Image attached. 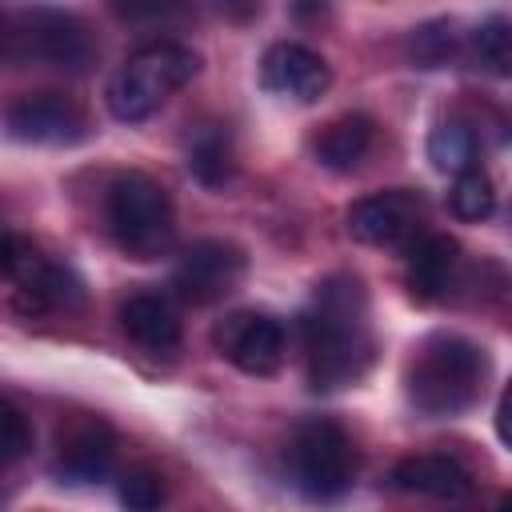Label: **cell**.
<instances>
[{
    "label": "cell",
    "mask_w": 512,
    "mask_h": 512,
    "mask_svg": "<svg viewBox=\"0 0 512 512\" xmlns=\"http://www.w3.org/2000/svg\"><path fill=\"white\" fill-rule=\"evenodd\" d=\"M308 384L316 392H336L356 384L372 364V320L368 292L352 272H332L316 284L312 304L300 320Z\"/></svg>",
    "instance_id": "cell-1"
},
{
    "label": "cell",
    "mask_w": 512,
    "mask_h": 512,
    "mask_svg": "<svg viewBox=\"0 0 512 512\" xmlns=\"http://www.w3.org/2000/svg\"><path fill=\"white\" fill-rule=\"evenodd\" d=\"M408 400L420 416L444 420L468 412L488 384V352L456 332L428 336L408 364Z\"/></svg>",
    "instance_id": "cell-2"
},
{
    "label": "cell",
    "mask_w": 512,
    "mask_h": 512,
    "mask_svg": "<svg viewBox=\"0 0 512 512\" xmlns=\"http://www.w3.org/2000/svg\"><path fill=\"white\" fill-rule=\"evenodd\" d=\"M96 60V40L76 12L32 4L0 8V64H48L84 72Z\"/></svg>",
    "instance_id": "cell-3"
},
{
    "label": "cell",
    "mask_w": 512,
    "mask_h": 512,
    "mask_svg": "<svg viewBox=\"0 0 512 512\" xmlns=\"http://www.w3.org/2000/svg\"><path fill=\"white\" fill-rule=\"evenodd\" d=\"M200 72V56L188 48V44H176V40H156L140 52H132L116 76L108 80V108L116 120H144L152 116L172 92H180L192 76Z\"/></svg>",
    "instance_id": "cell-4"
},
{
    "label": "cell",
    "mask_w": 512,
    "mask_h": 512,
    "mask_svg": "<svg viewBox=\"0 0 512 512\" xmlns=\"http://www.w3.org/2000/svg\"><path fill=\"white\" fill-rule=\"evenodd\" d=\"M104 216H108L112 240L136 260H156L172 248V236H176L172 200L144 172H124L112 180Z\"/></svg>",
    "instance_id": "cell-5"
},
{
    "label": "cell",
    "mask_w": 512,
    "mask_h": 512,
    "mask_svg": "<svg viewBox=\"0 0 512 512\" xmlns=\"http://www.w3.org/2000/svg\"><path fill=\"white\" fill-rule=\"evenodd\" d=\"M292 484L308 500H336L356 480V444L336 420H304L288 448Z\"/></svg>",
    "instance_id": "cell-6"
},
{
    "label": "cell",
    "mask_w": 512,
    "mask_h": 512,
    "mask_svg": "<svg viewBox=\"0 0 512 512\" xmlns=\"http://www.w3.org/2000/svg\"><path fill=\"white\" fill-rule=\"evenodd\" d=\"M212 344H216V352L232 368H240L248 376H272V372H280L284 352H288L284 328L268 312H228L216 324Z\"/></svg>",
    "instance_id": "cell-7"
},
{
    "label": "cell",
    "mask_w": 512,
    "mask_h": 512,
    "mask_svg": "<svg viewBox=\"0 0 512 512\" xmlns=\"http://www.w3.org/2000/svg\"><path fill=\"white\" fill-rule=\"evenodd\" d=\"M244 268L248 260L232 240H196L176 260L172 284L188 304H216L240 288Z\"/></svg>",
    "instance_id": "cell-8"
},
{
    "label": "cell",
    "mask_w": 512,
    "mask_h": 512,
    "mask_svg": "<svg viewBox=\"0 0 512 512\" xmlns=\"http://www.w3.org/2000/svg\"><path fill=\"white\" fill-rule=\"evenodd\" d=\"M4 128L12 140L20 144H48V148H60V144H76L84 140L88 132V116L84 108L64 96V92H32V96H20L8 116H4Z\"/></svg>",
    "instance_id": "cell-9"
},
{
    "label": "cell",
    "mask_w": 512,
    "mask_h": 512,
    "mask_svg": "<svg viewBox=\"0 0 512 512\" xmlns=\"http://www.w3.org/2000/svg\"><path fill=\"white\" fill-rule=\"evenodd\" d=\"M424 224V200L408 188H388V192H372L360 196L348 208V232L360 244L372 248H396L408 244Z\"/></svg>",
    "instance_id": "cell-10"
},
{
    "label": "cell",
    "mask_w": 512,
    "mask_h": 512,
    "mask_svg": "<svg viewBox=\"0 0 512 512\" xmlns=\"http://www.w3.org/2000/svg\"><path fill=\"white\" fill-rule=\"evenodd\" d=\"M260 84L276 96H288L296 104H312L328 92L332 84V68L320 52H312L308 44L296 40H280L264 52L260 60Z\"/></svg>",
    "instance_id": "cell-11"
},
{
    "label": "cell",
    "mask_w": 512,
    "mask_h": 512,
    "mask_svg": "<svg viewBox=\"0 0 512 512\" xmlns=\"http://www.w3.org/2000/svg\"><path fill=\"white\" fill-rule=\"evenodd\" d=\"M460 264V244L444 232H416L408 240V260H404V284L416 304H436L448 296L452 276Z\"/></svg>",
    "instance_id": "cell-12"
},
{
    "label": "cell",
    "mask_w": 512,
    "mask_h": 512,
    "mask_svg": "<svg viewBox=\"0 0 512 512\" xmlns=\"http://www.w3.org/2000/svg\"><path fill=\"white\" fill-rule=\"evenodd\" d=\"M12 280H16V304L24 312H68V308H80L84 300L80 276L68 264H56L32 248Z\"/></svg>",
    "instance_id": "cell-13"
},
{
    "label": "cell",
    "mask_w": 512,
    "mask_h": 512,
    "mask_svg": "<svg viewBox=\"0 0 512 512\" xmlns=\"http://www.w3.org/2000/svg\"><path fill=\"white\" fill-rule=\"evenodd\" d=\"M116 464V432L104 420H76L60 436L56 476L64 484H92L104 480Z\"/></svg>",
    "instance_id": "cell-14"
},
{
    "label": "cell",
    "mask_w": 512,
    "mask_h": 512,
    "mask_svg": "<svg viewBox=\"0 0 512 512\" xmlns=\"http://www.w3.org/2000/svg\"><path fill=\"white\" fill-rule=\"evenodd\" d=\"M392 488L412 492V496H428V500L460 504L476 492V480L460 460L440 456V452H424V456H408L392 468Z\"/></svg>",
    "instance_id": "cell-15"
},
{
    "label": "cell",
    "mask_w": 512,
    "mask_h": 512,
    "mask_svg": "<svg viewBox=\"0 0 512 512\" xmlns=\"http://www.w3.org/2000/svg\"><path fill=\"white\" fill-rule=\"evenodd\" d=\"M372 140H376V124L364 116V112H348V116H336L328 120L316 140H312V156L320 168L328 172H352L360 168V160L372 152Z\"/></svg>",
    "instance_id": "cell-16"
},
{
    "label": "cell",
    "mask_w": 512,
    "mask_h": 512,
    "mask_svg": "<svg viewBox=\"0 0 512 512\" xmlns=\"http://www.w3.org/2000/svg\"><path fill=\"white\" fill-rule=\"evenodd\" d=\"M120 324H124V332H128L140 348H148V352H172V348H180V316H176V308H172L164 296H156V292H136V296H128V300L120 304Z\"/></svg>",
    "instance_id": "cell-17"
},
{
    "label": "cell",
    "mask_w": 512,
    "mask_h": 512,
    "mask_svg": "<svg viewBox=\"0 0 512 512\" xmlns=\"http://www.w3.org/2000/svg\"><path fill=\"white\" fill-rule=\"evenodd\" d=\"M184 164L204 188H224L236 172V148L224 124H196L184 132Z\"/></svg>",
    "instance_id": "cell-18"
},
{
    "label": "cell",
    "mask_w": 512,
    "mask_h": 512,
    "mask_svg": "<svg viewBox=\"0 0 512 512\" xmlns=\"http://www.w3.org/2000/svg\"><path fill=\"white\" fill-rule=\"evenodd\" d=\"M448 208H452L456 220H468V224L488 220L496 212V184H492V176L484 168H476V164L456 172L452 188H448Z\"/></svg>",
    "instance_id": "cell-19"
},
{
    "label": "cell",
    "mask_w": 512,
    "mask_h": 512,
    "mask_svg": "<svg viewBox=\"0 0 512 512\" xmlns=\"http://www.w3.org/2000/svg\"><path fill=\"white\" fill-rule=\"evenodd\" d=\"M428 160L444 176H456V172L472 168L476 164V132L468 124H460V120H448V124L432 128V136H428Z\"/></svg>",
    "instance_id": "cell-20"
},
{
    "label": "cell",
    "mask_w": 512,
    "mask_h": 512,
    "mask_svg": "<svg viewBox=\"0 0 512 512\" xmlns=\"http://www.w3.org/2000/svg\"><path fill=\"white\" fill-rule=\"evenodd\" d=\"M456 48H460L456 20H424L408 36V60L416 68H444L456 56Z\"/></svg>",
    "instance_id": "cell-21"
},
{
    "label": "cell",
    "mask_w": 512,
    "mask_h": 512,
    "mask_svg": "<svg viewBox=\"0 0 512 512\" xmlns=\"http://www.w3.org/2000/svg\"><path fill=\"white\" fill-rule=\"evenodd\" d=\"M112 16L136 28H164V24H180L192 12V0H108Z\"/></svg>",
    "instance_id": "cell-22"
},
{
    "label": "cell",
    "mask_w": 512,
    "mask_h": 512,
    "mask_svg": "<svg viewBox=\"0 0 512 512\" xmlns=\"http://www.w3.org/2000/svg\"><path fill=\"white\" fill-rule=\"evenodd\" d=\"M472 48H476V60H480L488 72L504 76L508 64H512V28H508V20H504V16H488V20L476 28Z\"/></svg>",
    "instance_id": "cell-23"
},
{
    "label": "cell",
    "mask_w": 512,
    "mask_h": 512,
    "mask_svg": "<svg viewBox=\"0 0 512 512\" xmlns=\"http://www.w3.org/2000/svg\"><path fill=\"white\" fill-rule=\"evenodd\" d=\"M28 448H32V424H28V416L12 400L0 396V468L20 464L28 456Z\"/></svg>",
    "instance_id": "cell-24"
},
{
    "label": "cell",
    "mask_w": 512,
    "mask_h": 512,
    "mask_svg": "<svg viewBox=\"0 0 512 512\" xmlns=\"http://www.w3.org/2000/svg\"><path fill=\"white\" fill-rule=\"evenodd\" d=\"M120 504L132 508V512H148V508H160L164 504V480L148 468H136V472H124L120 476Z\"/></svg>",
    "instance_id": "cell-25"
},
{
    "label": "cell",
    "mask_w": 512,
    "mask_h": 512,
    "mask_svg": "<svg viewBox=\"0 0 512 512\" xmlns=\"http://www.w3.org/2000/svg\"><path fill=\"white\" fill-rule=\"evenodd\" d=\"M24 256H28V244L16 236V232H8L4 224H0V276H16V268L24 264Z\"/></svg>",
    "instance_id": "cell-26"
}]
</instances>
